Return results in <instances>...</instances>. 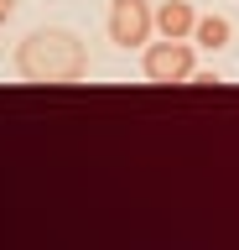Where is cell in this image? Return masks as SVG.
I'll list each match as a JSON object with an SVG mask.
<instances>
[{
    "instance_id": "cell-2",
    "label": "cell",
    "mask_w": 239,
    "mask_h": 250,
    "mask_svg": "<svg viewBox=\"0 0 239 250\" xmlns=\"http://www.w3.org/2000/svg\"><path fill=\"white\" fill-rule=\"evenodd\" d=\"M192 68H198L192 37H161V42H146V52H141L146 83H187Z\"/></svg>"
},
{
    "instance_id": "cell-1",
    "label": "cell",
    "mask_w": 239,
    "mask_h": 250,
    "mask_svg": "<svg viewBox=\"0 0 239 250\" xmlns=\"http://www.w3.org/2000/svg\"><path fill=\"white\" fill-rule=\"evenodd\" d=\"M16 73L21 83H42V89H68L89 73V47L78 31L68 26H42L16 47Z\"/></svg>"
},
{
    "instance_id": "cell-5",
    "label": "cell",
    "mask_w": 239,
    "mask_h": 250,
    "mask_svg": "<svg viewBox=\"0 0 239 250\" xmlns=\"http://www.w3.org/2000/svg\"><path fill=\"white\" fill-rule=\"evenodd\" d=\"M229 37H234L229 16H198V21H192V42H198V47H208V52L229 47Z\"/></svg>"
},
{
    "instance_id": "cell-6",
    "label": "cell",
    "mask_w": 239,
    "mask_h": 250,
    "mask_svg": "<svg viewBox=\"0 0 239 250\" xmlns=\"http://www.w3.org/2000/svg\"><path fill=\"white\" fill-rule=\"evenodd\" d=\"M16 16V0H0V21H11Z\"/></svg>"
},
{
    "instance_id": "cell-3",
    "label": "cell",
    "mask_w": 239,
    "mask_h": 250,
    "mask_svg": "<svg viewBox=\"0 0 239 250\" xmlns=\"http://www.w3.org/2000/svg\"><path fill=\"white\" fill-rule=\"evenodd\" d=\"M104 31H110L114 47H146V42H151V31H156V11H151V0H110Z\"/></svg>"
},
{
    "instance_id": "cell-4",
    "label": "cell",
    "mask_w": 239,
    "mask_h": 250,
    "mask_svg": "<svg viewBox=\"0 0 239 250\" xmlns=\"http://www.w3.org/2000/svg\"><path fill=\"white\" fill-rule=\"evenodd\" d=\"M192 21H198V11L187 0H161L156 5V31L161 37H192Z\"/></svg>"
}]
</instances>
